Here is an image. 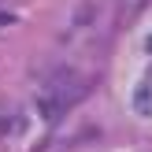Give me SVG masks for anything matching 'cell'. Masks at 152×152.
Here are the masks:
<instances>
[{
    "label": "cell",
    "instance_id": "1",
    "mask_svg": "<svg viewBox=\"0 0 152 152\" xmlns=\"http://www.w3.org/2000/svg\"><path fill=\"white\" fill-rule=\"evenodd\" d=\"M67 104H71V100H67V96L59 93V89H52V86H45L41 93H37V100H34V108H37V115H41V119H45V123H48V126H56L59 119H63V111H67Z\"/></svg>",
    "mask_w": 152,
    "mask_h": 152
},
{
    "label": "cell",
    "instance_id": "2",
    "mask_svg": "<svg viewBox=\"0 0 152 152\" xmlns=\"http://www.w3.org/2000/svg\"><path fill=\"white\" fill-rule=\"evenodd\" d=\"M134 111H137L141 119H152V78L137 82V89H134Z\"/></svg>",
    "mask_w": 152,
    "mask_h": 152
}]
</instances>
